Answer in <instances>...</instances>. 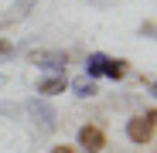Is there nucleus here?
I'll return each instance as SVG.
<instances>
[{
  "label": "nucleus",
  "instance_id": "0eeeda50",
  "mask_svg": "<svg viewBox=\"0 0 157 153\" xmlns=\"http://www.w3.org/2000/svg\"><path fill=\"white\" fill-rule=\"evenodd\" d=\"M102 65H106V55H99V51L89 55V58H86V78L96 82V75H102Z\"/></svg>",
  "mask_w": 157,
  "mask_h": 153
},
{
  "label": "nucleus",
  "instance_id": "9b49d317",
  "mask_svg": "<svg viewBox=\"0 0 157 153\" xmlns=\"http://www.w3.org/2000/svg\"><path fill=\"white\" fill-rule=\"evenodd\" d=\"M51 153H75L72 146H51Z\"/></svg>",
  "mask_w": 157,
  "mask_h": 153
},
{
  "label": "nucleus",
  "instance_id": "1a4fd4ad",
  "mask_svg": "<svg viewBox=\"0 0 157 153\" xmlns=\"http://www.w3.org/2000/svg\"><path fill=\"white\" fill-rule=\"evenodd\" d=\"M0 55H14V44L4 41V38H0Z\"/></svg>",
  "mask_w": 157,
  "mask_h": 153
},
{
  "label": "nucleus",
  "instance_id": "423d86ee",
  "mask_svg": "<svg viewBox=\"0 0 157 153\" xmlns=\"http://www.w3.org/2000/svg\"><path fill=\"white\" fill-rule=\"evenodd\" d=\"M102 75H109L113 82H120L126 75V61L123 58H106V65H102Z\"/></svg>",
  "mask_w": 157,
  "mask_h": 153
},
{
  "label": "nucleus",
  "instance_id": "6e6552de",
  "mask_svg": "<svg viewBox=\"0 0 157 153\" xmlns=\"http://www.w3.org/2000/svg\"><path fill=\"white\" fill-rule=\"evenodd\" d=\"M72 92H75L78 99H89V95H96L99 89H96V82H92V78H75V85H72Z\"/></svg>",
  "mask_w": 157,
  "mask_h": 153
},
{
  "label": "nucleus",
  "instance_id": "f03ea898",
  "mask_svg": "<svg viewBox=\"0 0 157 153\" xmlns=\"http://www.w3.org/2000/svg\"><path fill=\"white\" fill-rule=\"evenodd\" d=\"M28 112H31V119L38 122V129H41V133H51V129L58 126V112L51 109L44 99H31V102H28Z\"/></svg>",
  "mask_w": 157,
  "mask_h": 153
},
{
  "label": "nucleus",
  "instance_id": "9d476101",
  "mask_svg": "<svg viewBox=\"0 0 157 153\" xmlns=\"http://www.w3.org/2000/svg\"><path fill=\"white\" fill-rule=\"evenodd\" d=\"M0 112H4V116H14V112H17V106H0Z\"/></svg>",
  "mask_w": 157,
  "mask_h": 153
},
{
  "label": "nucleus",
  "instance_id": "f8f14e48",
  "mask_svg": "<svg viewBox=\"0 0 157 153\" xmlns=\"http://www.w3.org/2000/svg\"><path fill=\"white\" fill-rule=\"evenodd\" d=\"M0 85H4V75H0Z\"/></svg>",
  "mask_w": 157,
  "mask_h": 153
},
{
  "label": "nucleus",
  "instance_id": "39448f33",
  "mask_svg": "<svg viewBox=\"0 0 157 153\" xmlns=\"http://www.w3.org/2000/svg\"><path fill=\"white\" fill-rule=\"evenodd\" d=\"M38 92H41V95H58V92H65V75H48V78H41V82H38Z\"/></svg>",
  "mask_w": 157,
  "mask_h": 153
},
{
  "label": "nucleus",
  "instance_id": "f257e3e1",
  "mask_svg": "<svg viewBox=\"0 0 157 153\" xmlns=\"http://www.w3.org/2000/svg\"><path fill=\"white\" fill-rule=\"evenodd\" d=\"M154 126H157V112L154 109H147L144 116H133L126 122V136L133 140V143H154Z\"/></svg>",
  "mask_w": 157,
  "mask_h": 153
},
{
  "label": "nucleus",
  "instance_id": "7ed1b4c3",
  "mask_svg": "<svg viewBox=\"0 0 157 153\" xmlns=\"http://www.w3.org/2000/svg\"><path fill=\"white\" fill-rule=\"evenodd\" d=\"M28 61H31V65H38V68H48V71L65 75L68 55H65V51H31V55H28Z\"/></svg>",
  "mask_w": 157,
  "mask_h": 153
},
{
  "label": "nucleus",
  "instance_id": "20e7f679",
  "mask_svg": "<svg viewBox=\"0 0 157 153\" xmlns=\"http://www.w3.org/2000/svg\"><path fill=\"white\" fill-rule=\"evenodd\" d=\"M78 146L86 153H99L106 146V133H102L99 126H82V129H78Z\"/></svg>",
  "mask_w": 157,
  "mask_h": 153
}]
</instances>
